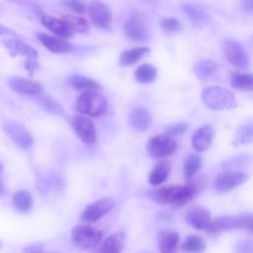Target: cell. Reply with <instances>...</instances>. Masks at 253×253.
<instances>
[{"mask_svg": "<svg viewBox=\"0 0 253 253\" xmlns=\"http://www.w3.org/2000/svg\"><path fill=\"white\" fill-rule=\"evenodd\" d=\"M199 192L191 185H168L162 186L149 192V198L162 205H171L180 208L192 201Z\"/></svg>", "mask_w": 253, "mask_h": 253, "instance_id": "obj_1", "label": "cell"}, {"mask_svg": "<svg viewBox=\"0 0 253 253\" xmlns=\"http://www.w3.org/2000/svg\"><path fill=\"white\" fill-rule=\"evenodd\" d=\"M201 98L206 107L213 111L233 109L237 106L234 94L222 87L211 86L204 89Z\"/></svg>", "mask_w": 253, "mask_h": 253, "instance_id": "obj_2", "label": "cell"}, {"mask_svg": "<svg viewBox=\"0 0 253 253\" xmlns=\"http://www.w3.org/2000/svg\"><path fill=\"white\" fill-rule=\"evenodd\" d=\"M76 109L82 115L93 118L101 117L108 110V101L96 91H86L77 98Z\"/></svg>", "mask_w": 253, "mask_h": 253, "instance_id": "obj_3", "label": "cell"}, {"mask_svg": "<svg viewBox=\"0 0 253 253\" xmlns=\"http://www.w3.org/2000/svg\"><path fill=\"white\" fill-rule=\"evenodd\" d=\"M103 237L101 230L88 224H79L72 228L71 239L75 246L81 249H93L99 246Z\"/></svg>", "mask_w": 253, "mask_h": 253, "instance_id": "obj_4", "label": "cell"}, {"mask_svg": "<svg viewBox=\"0 0 253 253\" xmlns=\"http://www.w3.org/2000/svg\"><path fill=\"white\" fill-rule=\"evenodd\" d=\"M177 142L174 137L167 134H158L152 136L146 144V150L150 157L163 159L172 155L177 150Z\"/></svg>", "mask_w": 253, "mask_h": 253, "instance_id": "obj_5", "label": "cell"}, {"mask_svg": "<svg viewBox=\"0 0 253 253\" xmlns=\"http://www.w3.org/2000/svg\"><path fill=\"white\" fill-rule=\"evenodd\" d=\"M248 178V174L242 171L222 170L216 175L213 182V187L217 193H227L245 183Z\"/></svg>", "mask_w": 253, "mask_h": 253, "instance_id": "obj_6", "label": "cell"}, {"mask_svg": "<svg viewBox=\"0 0 253 253\" xmlns=\"http://www.w3.org/2000/svg\"><path fill=\"white\" fill-rule=\"evenodd\" d=\"M222 50L226 60L234 67L239 69H247L249 67L250 61L248 54L240 42L225 39L222 42Z\"/></svg>", "mask_w": 253, "mask_h": 253, "instance_id": "obj_7", "label": "cell"}, {"mask_svg": "<svg viewBox=\"0 0 253 253\" xmlns=\"http://www.w3.org/2000/svg\"><path fill=\"white\" fill-rule=\"evenodd\" d=\"M70 125L78 138L85 144H94L97 141V129L94 123L84 115L71 118Z\"/></svg>", "mask_w": 253, "mask_h": 253, "instance_id": "obj_8", "label": "cell"}, {"mask_svg": "<svg viewBox=\"0 0 253 253\" xmlns=\"http://www.w3.org/2000/svg\"><path fill=\"white\" fill-rule=\"evenodd\" d=\"M115 206V201L112 198H101L93 203H90L83 210L80 219L85 223H93L107 214Z\"/></svg>", "mask_w": 253, "mask_h": 253, "instance_id": "obj_9", "label": "cell"}, {"mask_svg": "<svg viewBox=\"0 0 253 253\" xmlns=\"http://www.w3.org/2000/svg\"><path fill=\"white\" fill-rule=\"evenodd\" d=\"M3 130L22 149H29L34 143V137L29 129L18 122L6 121L3 124Z\"/></svg>", "mask_w": 253, "mask_h": 253, "instance_id": "obj_10", "label": "cell"}, {"mask_svg": "<svg viewBox=\"0 0 253 253\" xmlns=\"http://www.w3.org/2000/svg\"><path fill=\"white\" fill-rule=\"evenodd\" d=\"M34 12L40 19L42 26L49 32H51L54 36L59 37L61 39H69L73 36V31L66 25V23L63 20L57 19L46 14L39 7L34 6Z\"/></svg>", "mask_w": 253, "mask_h": 253, "instance_id": "obj_11", "label": "cell"}, {"mask_svg": "<svg viewBox=\"0 0 253 253\" xmlns=\"http://www.w3.org/2000/svg\"><path fill=\"white\" fill-rule=\"evenodd\" d=\"M88 14L91 23L100 29H110L113 22V12L111 8L102 1L94 0L88 7Z\"/></svg>", "mask_w": 253, "mask_h": 253, "instance_id": "obj_12", "label": "cell"}, {"mask_svg": "<svg viewBox=\"0 0 253 253\" xmlns=\"http://www.w3.org/2000/svg\"><path fill=\"white\" fill-rule=\"evenodd\" d=\"M125 36L131 42H144L148 38V32L139 15H130L124 25Z\"/></svg>", "mask_w": 253, "mask_h": 253, "instance_id": "obj_13", "label": "cell"}, {"mask_svg": "<svg viewBox=\"0 0 253 253\" xmlns=\"http://www.w3.org/2000/svg\"><path fill=\"white\" fill-rule=\"evenodd\" d=\"M9 87L20 95L37 97L42 93V85L31 79H27L19 76H12L7 79Z\"/></svg>", "mask_w": 253, "mask_h": 253, "instance_id": "obj_14", "label": "cell"}, {"mask_svg": "<svg viewBox=\"0 0 253 253\" xmlns=\"http://www.w3.org/2000/svg\"><path fill=\"white\" fill-rule=\"evenodd\" d=\"M211 219L210 211L202 206L191 207L186 212L187 223L197 230L207 231Z\"/></svg>", "mask_w": 253, "mask_h": 253, "instance_id": "obj_15", "label": "cell"}, {"mask_svg": "<svg viewBox=\"0 0 253 253\" xmlns=\"http://www.w3.org/2000/svg\"><path fill=\"white\" fill-rule=\"evenodd\" d=\"M37 37L40 42L53 53H69L74 49V45L71 42L54 35L41 32L37 34Z\"/></svg>", "mask_w": 253, "mask_h": 253, "instance_id": "obj_16", "label": "cell"}, {"mask_svg": "<svg viewBox=\"0 0 253 253\" xmlns=\"http://www.w3.org/2000/svg\"><path fill=\"white\" fill-rule=\"evenodd\" d=\"M213 136V127L211 125H205L194 131L192 135V145L197 151L204 152L211 146Z\"/></svg>", "mask_w": 253, "mask_h": 253, "instance_id": "obj_17", "label": "cell"}, {"mask_svg": "<svg viewBox=\"0 0 253 253\" xmlns=\"http://www.w3.org/2000/svg\"><path fill=\"white\" fill-rule=\"evenodd\" d=\"M128 123L134 130L143 132L150 127L152 124V117L146 108L136 107L129 112Z\"/></svg>", "mask_w": 253, "mask_h": 253, "instance_id": "obj_18", "label": "cell"}, {"mask_svg": "<svg viewBox=\"0 0 253 253\" xmlns=\"http://www.w3.org/2000/svg\"><path fill=\"white\" fill-rule=\"evenodd\" d=\"M125 240L126 234L124 232H115L99 244L93 253H122L124 250Z\"/></svg>", "mask_w": 253, "mask_h": 253, "instance_id": "obj_19", "label": "cell"}, {"mask_svg": "<svg viewBox=\"0 0 253 253\" xmlns=\"http://www.w3.org/2000/svg\"><path fill=\"white\" fill-rule=\"evenodd\" d=\"M180 235L177 231L163 229L158 234V247L160 253H177Z\"/></svg>", "mask_w": 253, "mask_h": 253, "instance_id": "obj_20", "label": "cell"}, {"mask_svg": "<svg viewBox=\"0 0 253 253\" xmlns=\"http://www.w3.org/2000/svg\"><path fill=\"white\" fill-rule=\"evenodd\" d=\"M239 229V220L238 216H231V215H223L217 216L211 219V222L207 229V232L211 234H217L223 231Z\"/></svg>", "mask_w": 253, "mask_h": 253, "instance_id": "obj_21", "label": "cell"}, {"mask_svg": "<svg viewBox=\"0 0 253 253\" xmlns=\"http://www.w3.org/2000/svg\"><path fill=\"white\" fill-rule=\"evenodd\" d=\"M4 45L12 56L16 55H25L27 57H35L38 56V50L27 42H23L19 39H11L4 42Z\"/></svg>", "mask_w": 253, "mask_h": 253, "instance_id": "obj_22", "label": "cell"}, {"mask_svg": "<svg viewBox=\"0 0 253 253\" xmlns=\"http://www.w3.org/2000/svg\"><path fill=\"white\" fill-rule=\"evenodd\" d=\"M171 171V164L167 160L158 161L148 175V183L152 186H159L163 184Z\"/></svg>", "mask_w": 253, "mask_h": 253, "instance_id": "obj_23", "label": "cell"}, {"mask_svg": "<svg viewBox=\"0 0 253 253\" xmlns=\"http://www.w3.org/2000/svg\"><path fill=\"white\" fill-rule=\"evenodd\" d=\"M182 10L196 27H203L210 22V16L206 13V11L196 5L184 3L182 5Z\"/></svg>", "mask_w": 253, "mask_h": 253, "instance_id": "obj_24", "label": "cell"}, {"mask_svg": "<svg viewBox=\"0 0 253 253\" xmlns=\"http://www.w3.org/2000/svg\"><path fill=\"white\" fill-rule=\"evenodd\" d=\"M68 84L76 90L86 92V91H98L102 87L101 85L95 80L87 76L73 74L68 77L67 79Z\"/></svg>", "mask_w": 253, "mask_h": 253, "instance_id": "obj_25", "label": "cell"}, {"mask_svg": "<svg viewBox=\"0 0 253 253\" xmlns=\"http://www.w3.org/2000/svg\"><path fill=\"white\" fill-rule=\"evenodd\" d=\"M149 52H150V49L145 46H138V47L126 49L120 55V63L124 66L133 65Z\"/></svg>", "mask_w": 253, "mask_h": 253, "instance_id": "obj_26", "label": "cell"}, {"mask_svg": "<svg viewBox=\"0 0 253 253\" xmlns=\"http://www.w3.org/2000/svg\"><path fill=\"white\" fill-rule=\"evenodd\" d=\"M202 166H203V159L201 155L197 153L189 154L184 162V167H183L184 177L186 181H190L191 179L196 177L198 172L201 170Z\"/></svg>", "mask_w": 253, "mask_h": 253, "instance_id": "obj_27", "label": "cell"}, {"mask_svg": "<svg viewBox=\"0 0 253 253\" xmlns=\"http://www.w3.org/2000/svg\"><path fill=\"white\" fill-rule=\"evenodd\" d=\"M217 69L215 61L211 59H201L194 64L193 70L195 75L200 80H207L211 78Z\"/></svg>", "mask_w": 253, "mask_h": 253, "instance_id": "obj_28", "label": "cell"}, {"mask_svg": "<svg viewBox=\"0 0 253 253\" xmlns=\"http://www.w3.org/2000/svg\"><path fill=\"white\" fill-rule=\"evenodd\" d=\"M33 197L26 190H19L13 194L12 205L20 212H28L33 207Z\"/></svg>", "mask_w": 253, "mask_h": 253, "instance_id": "obj_29", "label": "cell"}, {"mask_svg": "<svg viewBox=\"0 0 253 253\" xmlns=\"http://www.w3.org/2000/svg\"><path fill=\"white\" fill-rule=\"evenodd\" d=\"M184 253H203L207 249V242L199 235L188 236L180 246Z\"/></svg>", "mask_w": 253, "mask_h": 253, "instance_id": "obj_30", "label": "cell"}, {"mask_svg": "<svg viewBox=\"0 0 253 253\" xmlns=\"http://www.w3.org/2000/svg\"><path fill=\"white\" fill-rule=\"evenodd\" d=\"M251 142H253V123H247L236 129L232 139V145L240 146Z\"/></svg>", "mask_w": 253, "mask_h": 253, "instance_id": "obj_31", "label": "cell"}, {"mask_svg": "<svg viewBox=\"0 0 253 253\" xmlns=\"http://www.w3.org/2000/svg\"><path fill=\"white\" fill-rule=\"evenodd\" d=\"M60 19L63 20L73 32L83 34L89 31L90 27L87 20L84 17L79 16V14H63Z\"/></svg>", "mask_w": 253, "mask_h": 253, "instance_id": "obj_32", "label": "cell"}, {"mask_svg": "<svg viewBox=\"0 0 253 253\" xmlns=\"http://www.w3.org/2000/svg\"><path fill=\"white\" fill-rule=\"evenodd\" d=\"M230 85L240 91H253V73H235L230 78Z\"/></svg>", "mask_w": 253, "mask_h": 253, "instance_id": "obj_33", "label": "cell"}, {"mask_svg": "<svg viewBox=\"0 0 253 253\" xmlns=\"http://www.w3.org/2000/svg\"><path fill=\"white\" fill-rule=\"evenodd\" d=\"M156 75H157V70L155 66L148 63L139 65L134 72L135 80L143 84H148L153 82L156 78Z\"/></svg>", "mask_w": 253, "mask_h": 253, "instance_id": "obj_34", "label": "cell"}, {"mask_svg": "<svg viewBox=\"0 0 253 253\" xmlns=\"http://www.w3.org/2000/svg\"><path fill=\"white\" fill-rule=\"evenodd\" d=\"M38 98V102L39 104L48 113L56 115V116H63L64 114V110L62 108V106L55 101L53 98L44 95V94H41L39 96H37Z\"/></svg>", "mask_w": 253, "mask_h": 253, "instance_id": "obj_35", "label": "cell"}, {"mask_svg": "<svg viewBox=\"0 0 253 253\" xmlns=\"http://www.w3.org/2000/svg\"><path fill=\"white\" fill-rule=\"evenodd\" d=\"M250 162V156L247 154H239L230 157L226 161H224L221 165L222 170H236L240 171V169L246 166Z\"/></svg>", "mask_w": 253, "mask_h": 253, "instance_id": "obj_36", "label": "cell"}, {"mask_svg": "<svg viewBox=\"0 0 253 253\" xmlns=\"http://www.w3.org/2000/svg\"><path fill=\"white\" fill-rule=\"evenodd\" d=\"M189 128V124L186 122H178L175 124L170 125L166 129H165V134L175 137V136H179L183 133H185L187 131V129Z\"/></svg>", "mask_w": 253, "mask_h": 253, "instance_id": "obj_37", "label": "cell"}, {"mask_svg": "<svg viewBox=\"0 0 253 253\" xmlns=\"http://www.w3.org/2000/svg\"><path fill=\"white\" fill-rule=\"evenodd\" d=\"M239 220V229H244L253 235V213L242 212L237 215Z\"/></svg>", "mask_w": 253, "mask_h": 253, "instance_id": "obj_38", "label": "cell"}, {"mask_svg": "<svg viewBox=\"0 0 253 253\" xmlns=\"http://www.w3.org/2000/svg\"><path fill=\"white\" fill-rule=\"evenodd\" d=\"M61 4L75 14H83L86 11V6L82 0H61Z\"/></svg>", "mask_w": 253, "mask_h": 253, "instance_id": "obj_39", "label": "cell"}, {"mask_svg": "<svg viewBox=\"0 0 253 253\" xmlns=\"http://www.w3.org/2000/svg\"><path fill=\"white\" fill-rule=\"evenodd\" d=\"M160 27L167 32H176V31H179L181 28L180 22L173 17H168L163 19L160 22Z\"/></svg>", "mask_w": 253, "mask_h": 253, "instance_id": "obj_40", "label": "cell"}, {"mask_svg": "<svg viewBox=\"0 0 253 253\" xmlns=\"http://www.w3.org/2000/svg\"><path fill=\"white\" fill-rule=\"evenodd\" d=\"M234 253H253L252 240H240L234 246Z\"/></svg>", "mask_w": 253, "mask_h": 253, "instance_id": "obj_41", "label": "cell"}, {"mask_svg": "<svg viewBox=\"0 0 253 253\" xmlns=\"http://www.w3.org/2000/svg\"><path fill=\"white\" fill-rule=\"evenodd\" d=\"M24 67L31 75H33L39 69L40 65L35 57H28V59H26L24 62Z\"/></svg>", "mask_w": 253, "mask_h": 253, "instance_id": "obj_42", "label": "cell"}, {"mask_svg": "<svg viewBox=\"0 0 253 253\" xmlns=\"http://www.w3.org/2000/svg\"><path fill=\"white\" fill-rule=\"evenodd\" d=\"M42 249L43 245L41 242H35L24 247L21 253H41L42 252Z\"/></svg>", "mask_w": 253, "mask_h": 253, "instance_id": "obj_43", "label": "cell"}, {"mask_svg": "<svg viewBox=\"0 0 253 253\" xmlns=\"http://www.w3.org/2000/svg\"><path fill=\"white\" fill-rule=\"evenodd\" d=\"M240 6L243 12L253 14V0H240Z\"/></svg>", "mask_w": 253, "mask_h": 253, "instance_id": "obj_44", "label": "cell"}, {"mask_svg": "<svg viewBox=\"0 0 253 253\" xmlns=\"http://www.w3.org/2000/svg\"><path fill=\"white\" fill-rule=\"evenodd\" d=\"M11 34H14L13 31H11L8 28L0 25V35H11Z\"/></svg>", "mask_w": 253, "mask_h": 253, "instance_id": "obj_45", "label": "cell"}, {"mask_svg": "<svg viewBox=\"0 0 253 253\" xmlns=\"http://www.w3.org/2000/svg\"><path fill=\"white\" fill-rule=\"evenodd\" d=\"M2 190H3V183H2V181L0 179V193L2 192Z\"/></svg>", "mask_w": 253, "mask_h": 253, "instance_id": "obj_46", "label": "cell"}, {"mask_svg": "<svg viewBox=\"0 0 253 253\" xmlns=\"http://www.w3.org/2000/svg\"><path fill=\"white\" fill-rule=\"evenodd\" d=\"M2 171H3V166H2V163L0 162V175H1V173H2Z\"/></svg>", "mask_w": 253, "mask_h": 253, "instance_id": "obj_47", "label": "cell"}, {"mask_svg": "<svg viewBox=\"0 0 253 253\" xmlns=\"http://www.w3.org/2000/svg\"><path fill=\"white\" fill-rule=\"evenodd\" d=\"M1 246H2V242L0 241V248H1Z\"/></svg>", "mask_w": 253, "mask_h": 253, "instance_id": "obj_48", "label": "cell"}, {"mask_svg": "<svg viewBox=\"0 0 253 253\" xmlns=\"http://www.w3.org/2000/svg\"><path fill=\"white\" fill-rule=\"evenodd\" d=\"M8 1H14V0H8Z\"/></svg>", "mask_w": 253, "mask_h": 253, "instance_id": "obj_49", "label": "cell"}, {"mask_svg": "<svg viewBox=\"0 0 253 253\" xmlns=\"http://www.w3.org/2000/svg\"><path fill=\"white\" fill-rule=\"evenodd\" d=\"M41 253H42V252H41Z\"/></svg>", "mask_w": 253, "mask_h": 253, "instance_id": "obj_50", "label": "cell"}]
</instances>
